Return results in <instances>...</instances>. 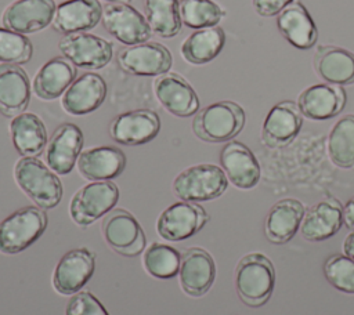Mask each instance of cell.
Listing matches in <instances>:
<instances>
[{"mask_svg": "<svg viewBox=\"0 0 354 315\" xmlns=\"http://www.w3.org/2000/svg\"><path fill=\"white\" fill-rule=\"evenodd\" d=\"M304 213V206L297 199L286 198L278 200L271 206L266 217V238L275 245L288 243L299 231Z\"/></svg>", "mask_w": 354, "mask_h": 315, "instance_id": "27", "label": "cell"}, {"mask_svg": "<svg viewBox=\"0 0 354 315\" xmlns=\"http://www.w3.org/2000/svg\"><path fill=\"white\" fill-rule=\"evenodd\" d=\"M118 65L133 76H160L170 70L173 57L167 47L155 41H144L120 50Z\"/></svg>", "mask_w": 354, "mask_h": 315, "instance_id": "11", "label": "cell"}, {"mask_svg": "<svg viewBox=\"0 0 354 315\" xmlns=\"http://www.w3.org/2000/svg\"><path fill=\"white\" fill-rule=\"evenodd\" d=\"M343 253L354 260V231H351L343 242Z\"/></svg>", "mask_w": 354, "mask_h": 315, "instance_id": "41", "label": "cell"}, {"mask_svg": "<svg viewBox=\"0 0 354 315\" xmlns=\"http://www.w3.org/2000/svg\"><path fill=\"white\" fill-rule=\"evenodd\" d=\"M326 280L339 292L354 294V260L346 254H333L324 264Z\"/></svg>", "mask_w": 354, "mask_h": 315, "instance_id": "37", "label": "cell"}, {"mask_svg": "<svg viewBox=\"0 0 354 315\" xmlns=\"http://www.w3.org/2000/svg\"><path fill=\"white\" fill-rule=\"evenodd\" d=\"M106 91V83L101 75L86 72L77 76L62 94L61 104L66 113L83 116L94 112L102 105Z\"/></svg>", "mask_w": 354, "mask_h": 315, "instance_id": "18", "label": "cell"}, {"mask_svg": "<svg viewBox=\"0 0 354 315\" xmlns=\"http://www.w3.org/2000/svg\"><path fill=\"white\" fill-rule=\"evenodd\" d=\"M220 164L230 182L239 189H252L260 180V164L253 152L239 141H228L220 152Z\"/></svg>", "mask_w": 354, "mask_h": 315, "instance_id": "20", "label": "cell"}, {"mask_svg": "<svg viewBox=\"0 0 354 315\" xmlns=\"http://www.w3.org/2000/svg\"><path fill=\"white\" fill-rule=\"evenodd\" d=\"M207 220L209 216L201 204L180 200L160 213L156 221V232L166 240L180 242L198 233Z\"/></svg>", "mask_w": 354, "mask_h": 315, "instance_id": "10", "label": "cell"}, {"mask_svg": "<svg viewBox=\"0 0 354 315\" xmlns=\"http://www.w3.org/2000/svg\"><path fill=\"white\" fill-rule=\"evenodd\" d=\"M328 153L337 167H354V115H344L335 123L328 137Z\"/></svg>", "mask_w": 354, "mask_h": 315, "instance_id": "33", "label": "cell"}, {"mask_svg": "<svg viewBox=\"0 0 354 315\" xmlns=\"http://www.w3.org/2000/svg\"><path fill=\"white\" fill-rule=\"evenodd\" d=\"M245 126V111L232 101H218L201 109L192 122L194 134L205 142H227Z\"/></svg>", "mask_w": 354, "mask_h": 315, "instance_id": "3", "label": "cell"}, {"mask_svg": "<svg viewBox=\"0 0 354 315\" xmlns=\"http://www.w3.org/2000/svg\"><path fill=\"white\" fill-rule=\"evenodd\" d=\"M32 41L21 33L0 28V62L21 65L32 58Z\"/></svg>", "mask_w": 354, "mask_h": 315, "instance_id": "36", "label": "cell"}, {"mask_svg": "<svg viewBox=\"0 0 354 315\" xmlns=\"http://www.w3.org/2000/svg\"><path fill=\"white\" fill-rule=\"evenodd\" d=\"M104 1H108V3H127L130 0H104Z\"/></svg>", "mask_w": 354, "mask_h": 315, "instance_id": "42", "label": "cell"}, {"mask_svg": "<svg viewBox=\"0 0 354 315\" xmlns=\"http://www.w3.org/2000/svg\"><path fill=\"white\" fill-rule=\"evenodd\" d=\"M343 225V206L335 198L311 206L303 217L300 233L306 240L319 242L332 238Z\"/></svg>", "mask_w": 354, "mask_h": 315, "instance_id": "24", "label": "cell"}, {"mask_svg": "<svg viewBox=\"0 0 354 315\" xmlns=\"http://www.w3.org/2000/svg\"><path fill=\"white\" fill-rule=\"evenodd\" d=\"M275 286V269L271 260L261 253L243 256L235 269V287L248 307L264 305Z\"/></svg>", "mask_w": 354, "mask_h": 315, "instance_id": "1", "label": "cell"}, {"mask_svg": "<svg viewBox=\"0 0 354 315\" xmlns=\"http://www.w3.org/2000/svg\"><path fill=\"white\" fill-rule=\"evenodd\" d=\"M160 130V119L152 109H134L118 115L109 124V135L122 145H142Z\"/></svg>", "mask_w": 354, "mask_h": 315, "instance_id": "13", "label": "cell"}, {"mask_svg": "<svg viewBox=\"0 0 354 315\" xmlns=\"http://www.w3.org/2000/svg\"><path fill=\"white\" fill-rule=\"evenodd\" d=\"M84 137L73 123H62L55 128L46 146L47 166L59 175H66L75 167L82 153Z\"/></svg>", "mask_w": 354, "mask_h": 315, "instance_id": "15", "label": "cell"}, {"mask_svg": "<svg viewBox=\"0 0 354 315\" xmlns=\"http://www.w3.org/2000/svg\"><path fill=\"white\" fill-rule=\"evenodd\" d=\"M102 7L98 0H65L57 6L53 29L62 35L80 33L98 25Z\"/></svg>", "mask_w": 354, "mask_h": 315, "instance_id": "22", "label": "cell"}, {"mask_svg": "<svg viewBox=\"0 0 354 315\" xmlns=\"http://www.w3.org/2000/svg\"><path fill=\"white\" fill-rule=\"evenodd\" d=\"M343 224L350 231H354V196L348 199L343 207Z\"/></svg>", "mask_w": 354, "mask_h": 315, "instance_id": "40", "label": "cell"}, {"mask_svg": "<svg viewBox=\"0 0 354 315\" xmlns=\"http://www.w3.org/2000/svg\"><path fill=\"white\" fill-rule=\"evenodd\" d=\"M180 286L191 297L209 292L216 278V264L210 253L202 247H189L181 254Z\"/></svg>", "mask_w": 354, "mask_h": 315, "instance_id": "17", "label": "cell"}, {"mask_svg": "<svg viewBox=\"0 0 354 315\" xmlns=\"http://www.w3.org/2000/svg\"><path fill=\"white\" fill-rule=\"evenodd\" d=\"M225 11L213 0H180L181 22L191 29L217 26Z\"/></svg>", "mask_w": 354, "mask_h": 315, "instance_id": "35", "label": "cell"}, {"mask_svg": "<svg viewBox=\"0 0 354 315\" xmlns=\"http://www.w3.org/2000/svg\"><path fill=\"white\" fill-rule=\"evenodd\" d=\"M95 271V254L87 247L65 253L53 272V287L62 296H73L83 289Z\"/></svg>", "mask_w": 354, "mask_h": 315, "instance_id": "12", "label": "cell"}, {"mask_svg": "<svg viewBox=\"0 0 354 315\" xmlns=\"http://www.w3.org/2000/svg\"><path fill=\"white\" fill-rule=\"evenodd\" d=\"M30 82L19 65L0 64V113L15 117L28 108Z\"/></svg>", "mask_w": 354, "mask_h": 315, "instance_id": "26", "label": "cell"}, {"mask_svg": "<svg viewBox=\"0 0 354 315\" xmlns=\"http://www.w3.org/2000/svg\"><path fill=\"white\" fill-rule=\"evenodd\" d=\"M65 315H109V312L94 294L80 290L69 298Z\"/></svg>", "mask_w": 354, "mask_h": 315, "instance_id": "38", "label": "cell"}, {"mask_svg": "<svg viewBox=\"0 0 354 315\" xmlns=\"http://www.w3.org/2000/svg\"><path fill=\"white\" fill-rule=\"evenodd\" d=\"M303 115L293 101H282L267 113L261 126V142L270 148L285 146L299 134Z\"/></svg>", "mask_w": 354, "mask_h": 315, "instance_id": "16", "label": "cell"}, {"mask_svg": "<svg viewBox=\"0 0 354 315\" xmlns=\"http://www.w3.org/2000/svg\"><path fill=\"white\" fill-rule=\"evenodd\" d=\"M14 148L22 158H36L47 146V130L43 120L32 112L15 116L10 123Z\"/></svg>", "mask_w": 354, "mask_h": 315, "instance_id": "30", "label": "cell"}, {"mask_svg": "<svg viewBox=\"0 0 354 315\" xmlns=\"http://www.w3.org/2000/svg\"><path fill=\"white\" fill-rule=\"evenodd\" d=\"M180 262L181 254L177 249L158 242L151 243L142 256L145 271L158 279H170L178 275Z\"/></svg>", "mask_w": 354, "mask_h": 315, "instance_id": "34", "label": "cell"}, {"mask_svg": "<svg viewBox=\"0 0 354 315\" xmlns=\"http://www.w3.org/2000/svg\"><path fill=\"white\" fill-rule=\"evenodd\" d=\"M18 187L41 209L55 207L64 193L61 180L37 158H21L14 167Z\"/></svg>", "mask_w": 354, "mask_h": 315, "instance_id": "2", "label": "cell"}, {"mask_svg": "<svg viewBox=\"0 0 354 315\" xmlns=\"http://www.w3.org/2000/svg\"><path fill=\"white\" fill-rule=\"evenodd\" d=\"M314 70L330 84L354 83V52L337 46H321L314 55Z\"/></svg>", "mask_w": 354, "mask_h": 315, "instance_id": "29", "label": "cell"}, {"mask_svg": "<svg viewBox=\"0 0 354 315\" xmlns=\"http://www.w3.org/2000/svg\"><path fill=\"white\" fill-rule=\"evenodd\" d=\"M58 50L71 64L88 70L102 69L113 57L111 41L86 32L65 35L58 43Z\"/></svg>", "mask_w": 354, "mask_h": 315, "instance_id": "9", "label": "cell"}, {"mask_svg": "<svg viewBox=\"0 0 354 315\" xmlns=\"http://www.w3.org/2000/svg\"><path fill=\"white\" fill-rule=\"evenodd\" d=\"M228 187L224 170L212 163H201L183 170L173 181L174 195L185 202H207L221 196Z\"/></svg>", "mask_w": 354, "mask_h": 315, "instance_id": "5", "label": "cell"}, {"mask_svg": "<svg viewBox=\"0 0 354 315\" xmlns=\"http://www.w3.org/2000/svg\"><path fill=\"white\" fill-rule=\"evenodd\" d=\"M53 0H15L1 15L4 28L21 33H36L53 22L55 14Z\"/></svg>", "mask_w": 354, "mask_h": 315, "instance_id": "14", "label": "cell"}, {"mask_svg": "<svg viewBox=\"0 0 354 315\" xmlns=\"http://www.w3.org/2000/svg\"><path fill=\"white\" fill-rule=\"evenodd\" d=\"M277 29L299 50L311 48L318 39L317 25L300 1L290 3L277 15Z\"/></svg>", "mask_w": 354, "mask_h": 315, "instance_id": "25", "label": "cell"}, {"mask_svg": "<svg viewBox=\"0 0 354 315\" xmlns=\"http://www.w3.org/2000/svg\"><path fill=\"white\" fill-rule=\"evenodd\" d=\"M225 44V33L220 26L194 30L181 44L183 58L192 65H203L213 61Z\"/></svg>", "mask_w": 354, "mask_h": 315, "instance_id": "31", "label": "cell"}, {"mask_svg": "<svg viewBox=\"0 0 354 315\" xmlns=\"http://www.w3.org/2000/svg\"><path fill=\"white\" fill-rule=\"evenodd\" d=\"M144 10L148 25L156 36L170 39L180 33L183 22L178 0H144Z\"/></svg>", "mask_w": 354, "mask_h": 315, "instance_id": "32", "label": "cell"}, {"mask_svg": "<svg viewBox=\"0 0 354 315\" xmlns=\"http://www.w3.org/2000/svg\"><path fill=\"white\" fill-rule=\"evenodd\" d=\"M119 200V188L112 181H91L82 187L69 203V214L79 227H87L106 216Z\"/></svg>", "mask_w": 354, "mask_h": 315, "instance_id": "6", "label": "cell"}, {"mask_svg": "<svg viewBox=\"0 0 354 315\" xmlns=\"http://www.w3.org/2000/svg\"><path fill=\"white\" fill-rule=\"evenodd\" d=\"M346 105V91L342 86L318 83L304 88L297 98L303 116L311 120H328L342 112Z\"/></svg>", "mask_w": 354, "mask_h": 315, "instance_id": "21", "label": "cell"}, {"mask_svg": "<svg viewBox=\"0 0 354 315\" xmlns=\"http://www.w3.org/2000/svg\"><path fill=\"white\" fill-rule=\"evenodd\" d=\"M47 214L39 206L15 210L0 221V253L17 254L32 246L47 228Z\"/></svg>", "mask_w": 354, "mask_h": 315, "instance_id": "4", "label": "cell"}, {"mask_svg": "<svg viewBox=\"0 0 354 315\" xmlns=\"http://www.w3.org/2000/svg\"><path fill=\"white\" fill-rule=\"evenodd\" d=\"M101 231L108 246L120 256L136 257L145 249L147 239L142 227L124 209H113L104 216Z\"/></svg>", "mask_w": 354, "mask_h": 315, "instance_id": "7", "label": "cell"}, {"mask_svg": "<svg viewBox=\"0 0 354 315\" xmlns=\"http://www.w3.org/2000/svg\"><path fill=\"white\" fill-rule=\"evenodd\" d=\"M153 93L160 105L171 115L189 117L199 109V98L191 84L178 73H165L153 83Z\"/></svg>", "mask_w": 354, "mask_h": 315, "instance_id": "19", "label": "cell"}, {"mask_svg": "<svg viewBox=\"0 0 354 315\" xmlns=\"http://www.w3.org/2000/svg\"><path fill=\"white\" fill-rule=\"evenodd\" d=\"M104 29L124 46L148 41L152 30L147 18L127 3H109L102 8Z\"/></svg>", "mask_w": 354, "mask_h": 315, "instance_id": "8", "label": "cell"}, {"mask_svg": "<svg viewBox=\"0 0 354 315\" xmlns=\"http://www.w3.org/2000/svg\"><path fill=\"white\" fill-rule=\"evenodd\" d=\"M79 173L90 181H111L122 174L126 167V156L122 149L104 145L84 149L77 158Z\"/></svg>", "mask_w": 354, "mask_h": 315, "instance_id": "23", "label": "cell"}, {"mask_svg": "<svg viewBox=\"0 0 354 315\" xmlns=\"http://www.w3.org/2000/svg\"><path fill=\"white\" fill-rule=\"evenodd\" d=\"M77 76L76 66L64 57H55L44 62L33 79L35 94L51 101L61 97Z\"/></svg>", "mask_w": 354, "mask_h": 315, "instance_id": "28", "label": "cell"}, {"mask_svg": "<svg viewBox=\"0 0 354 315\" xmlns=\"http://www.w3.org/2000/svg\"><path fill=\"white\" fill-rule=\"evenodd\" d=\"M293 1L295 0H252V4L259 15L274 17Z\"/></svg>", "mask_w": 354, "mask_h": 315, "instance_id": "39", "label": "cell"}]
</instances>
